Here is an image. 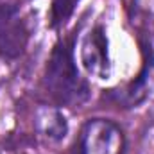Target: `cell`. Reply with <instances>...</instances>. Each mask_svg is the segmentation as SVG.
I'll use <instances>...</instances> for the list:
<instances>
[{
    "label": "cell",
    "instance_id": "1",
    "mask_svg": "<svg viewBox=\"0 0 154 154\" xmlns=\"http://www.w3.org/2000/svg\"><path fill=\"white\" fill-rule=\"evenodd\" d=\"M45 88L59 106L79 108L90 99L88 82L77 70L72 39H63L54 47L45 70Z\"/></svg>",
    "mask_w": 154,
    "mask_h": 154
},
{
    "label": "cell",
    "instance_id": "2",
    "mask_svg": "<svg viewBox=\"0 0 154 154\" xmlns=\"http://www.w3.org/2000/svg\"><path fill=\"white\" fill-rule=\"evenodd\" d=\"M125 134L109 118H90L79 131L74 154H122Z\"/></svg>",
    "mask_w": 154,
    "mask_h": 154
},
{
    "label": "cell",
    "instance_id": "3",
    "mask_svg": "<svg viewBox=\"0 0 154 154\" xmlns=\"http://www.w3.org/2000/svg\"><path fill=\"white\" fill-rule=\"evenodd\" d=\"M29 43V27L20 9L11 2H0V56L18 59Z\"/></svg>",
    "mask_w": 154,
    "mask_h": 154
},
{
    "label": "cell",
    "instance_id": "4",
    "mask_svg": "<svg viewBox=\"0 0 154 154\" xmlns=\"http://www.w3.org/2000/svg\"><path fill=\"white\" fill-rule=\"evenodd\" d=\"M81 63L88 70V74L97 79H108L111 72L108 36L102 25H95L81 43Z\"/></svg>",
    "mask_w": 154,
    "mask_h": 154
},
{
    "label": "cell",
    "instance_id": "5",
    "mask_svg": "<svg viewBox=\"0 0 154 154\" xmlns=\"http://www.w3.org/2000/svg\"><path fill=\"white\" fill-rule=\"evenodd\" d=\"M34 125L38 129L39 136L48 142H61L65 140L68 133V122L63 116V113L50 106H41L36 109L34 115Z\"/></svg>",
    "mask_w": 154,
    "mask_h": 154
},
{
    "label": "cell",
    "instance_id": "6",
    "mask_svg": "<svg viewBox=\"0 0 154 154\" xmlns=\"http://www.w3.org/2000/svg\"><path fill=\"white\" fill-rule=\"evenodd\" d=\"M77 4H79V0H52V11H50L52 27L63 25L72 16Z\"/></svg>",
    "mask_w": 154,
    "mask_h": 154
}]
</instances>
